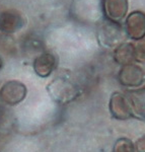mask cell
Masks as SVG:
<instances>
[{"label": "cell", "mask_w": 145, "mask_h": 152, "mask_svg": "<svg viewBox=\"0 0 145 152\" xmlns=\"http://www.w3.org/2000/svg\"><path fill=\"white\" fill-rule=\"evenodd\" d=\"M2 66H3V61H2L1 57H0V70L2 69Z\"/></svg>", "instance_id": "obj_15"}, {"label": "cell", "mask_w": 145, "mask_h": 152, "mask_svg": "<svg viewBox=\"0 0 145 152\" xmlns=\"http://www.w3.org/2000/svg\"><path fill=\"white\" fill-rule=\"evenodd\" d=\"M48 92L54 102L59 104H67L79 96V88L74 82L66 77H57L47 86Z\"/></svg>", "instance_id": "obj_1"}, {"label": "cell", "mask_w": 145, "mask_h": 152, "mask_svg": "<svg viewBox=\"0 0 145 152\" xmlns=\"http://www.w3.org/2000/svg\"><path fill=\"white\" fill-rule=\"evenodd\" d=\"M125 31L118 23L111 21L105 18L100 24L97 29V40L100 45L107 48L118 47L124 40Z\"/></svg>", "instance_id": "obj_2"}, {"label": "cell", "mask_w": 145, "mask_h": 152, "mask_svg": "<svg viewBox=\"0 0 145 152\" xmlns=\"http://www.w3.org/2000/svg\"><path fill=\"white\" fill-rule=\"evenodd\" d=\"M114 152H137L135 145L128 138L118 139L114 146Z\"/></svg>", "instance_id": "obj_12"}, {"label": "cell", "mask_w": 145, "mask_h": 152, "mask_svg": "<svg viewBox=\"0 0 145 152\" xmlns=\"http://www.w3.org/2000/svg\"><path fill=\"white\" fill-rule=\"evenodd\" d=\"M125 34L134 41L145 39V13L143 11L135 10L128 14L125 20Z\"/></svg>", "instance_id": "obj_5"}, {"label": "cell", "mask_w": 145, "mask_h": 152, "mask_svg": "<svg viewBox=\"0 0 145 152\" xmlns=\"http://www.w3.org/2000/svg\"><path fill=\"white\" fill-rule=\"evenodd\" d=\"M135 148H136L137 152H145V135L137 140L136 144H135Z\"/></svg>", "instance_id": "obj_14"}, {"label": "cell", "mask_w": 145, "mask_h": 152, "mask_svg": "<svg viewBox=\"0 0 145 152\" xmlns=\"http://www.w3.org/2000/svg\"><path fill=\"white\" fill-rule=\"evenodd\" d=\"M114 60L119 65L133 64L135 61V48L131 43H122L114 51Z\"/></svg>", "instance_id": "obj_10"}, {"label": "cell", "mask_w": 145, "mask_h": 152, "mask_svg": "<svg viewBox=\"0 0 145 152\" xmlns=\"http://www.w3.org/2000/svg\"><path fill=\"white\" fill-rule=\"evenodd\" d=\"M131 102L133 111H135L138 115L145 117V94H132Z\"/></svg>", "instance_id": "obj_11"}, {"label": "cell", "mask_w": 145, "mask_h": 152, "mask_svg": "<svg viewBox=\"0 0 145 152\" xmlns=\"http://www.w3.org/2000/svg\"><path fill=\"white\" fill-rule=\"evenodd\" d=\"M120 83L127 87H138L145 81V72L140 66L128 64L122 66L118 74Z\"/></svg>", "instance_id": "obj_6"}, {"label": "cell", "mask_w": 145, "mask_h": 152, "mask_svg": "<svg viewBox=\"0 0 145 152\" xmlns=\"http://www.w3.org/2000/svg\"><path fill=\"white\" fill-rule=\"evenodd\" d=\"M57 66V59L52 53H42L34 60V70L36 74L42 78H46L52 74Z\"/></svg>", "instance_id": "obj_9"}, {"label": "cell", "mask_w": 145, "mask_h": 152, "mask_svg": "<svg viewBox=\"0 0 145 152\" xmlns=\"http://www.w3.org/2000/svg\"><path fill=\"white\" fill-rule=\"evenodd\" d=\"M109 109L111 115L118 120H127L133 117V107L127 95L121 92H114L110 99Z\"/></svg>", "instance_id": "obj_4"}, {"label": "cell", "mask_w": 145, "mask_h": 152, "mask_svg": "<svg viewBox=\"0 0 145 152\" xmlns=\"http://www.w3.org/2000/svg\"><path fill=\"white\" fill-rule=\"evenodd\" d=\"M129 9L128 0H103V10L107 19L120 23Z\"/></svg>", "instance_id": "obj_7"}, {"label": "cell", "mask_w": 145, "mask_h": 152, "mask_svg": "<svg viewBox=\"0 0 145 152\" xmlns=\"http://www.w3.org/2000/svg\"><path fill=\"white\" fill-rule=\"evenodd\" d=\"M28 88L18 80H9L0 88V100L8 105L21 104L26 97Z\"/></svg>", "instance_id": "obj_3"}, {"label": "cell", "mask_w": 145, "mask_h": 152, "mask_svg": "<svg viewBox=\"0 0 145 152\" xmlns=\"http://www.w3.org/2000/svg\"><path fill=\"white\" fill-rule=\"evenodd\" d=\"M135 48V61L140 63H145V39L138 41Z\"/></svg>", "instance_id": "obj_13"}, {"label": "cell", "mask_w": 145, "mask_h": 152, "mask_svg": "<svg viewBox=\"0 0 145 152\" xmlns=\"http://www.w3.org/2000/svg\"><path fill=\"white\" fill-rule=\"evenodd\" d=\"M26 23L23 16L15 10L0 12V31L4 34H13L21 29Z\"/></svg>", "instance_id": "obj_8"}]
</instances>
